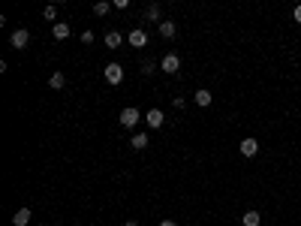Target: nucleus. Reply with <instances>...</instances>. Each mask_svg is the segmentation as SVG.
Listing matches in <instances>:
<instances>
[{"label":"nucleus","instance_id":"obj_1","mask_svg":"<svg viewBox=\"0 0 301 226\" xmlns=\"http://www.w3.org/2000/svg\"><path fill=\"white\" fill-rule=\"evenodd\" d=\"M139 121H141V115H139V109H136V106H127V109L120 112V127L133 130V127L139 124Z\"/></svg>","mask_w":301,"mask_h":226},{"label":"nucleus","instance_id":"obj_2","mask_svg":"<svg viewBox=\"0 0 301 226\" xmlns=\"http://www.w3.org/2000/svg\"><path fill=\"white\" fill-rule=\"evenodd\" d=\"M102 76H105V82H109V84H120V82H123V66H120V63H109V66L102 69Z\"/></svg>","mask_w":301,"mask_h":226},{"label":"nucleus","instance_id":"obj_3","mask_svg":"<svg viewBox=\"0 0 301 226\" xmlns=\"http://www.w3.org/2000/svg\"><path fill=\"white\" fill-rule=\"evenodd\" d=\"M160 66H163V73H178V69H181V58L178 55H175V51H169V55H163V61H160Z\"/></svg>","mask_w":301,"mask_h":226},{"label":"nucleus","instance_id":"obj_4","mask_svg":"<svg viewBox=\"0 0 301 226\" xmlns=\"http://www.w3.org/2000/svg\"><path fill=\"white\" fill-rule=\"evenodd\" d=\"M9 42H12V48L21 51V48H27V42H30V33H27L24 27H19V30H15L12 37H9Z\"/></svg>","mask_w":301,"mask_h":226},{"label":"nucleus","instance_id":"obj_5","mask_svg":"<svg viewBox=\"0 0 301 226\" xmlns=\"http://www.w3.org/2000/svg\"><path fill=\"white\" fill-rule=\"evenodd\" d=\"M127 40H130V45H133V48H145V45H148V33L141 30V27H136V30H130V37H127Z\"/></svg>","mask_w":301,"mask_h":226},{"label":"nucleus","instance_id":"obj_6","mask_svg":"<svg viewBox=\"0 0 301 226\" xmlns=\"http://www.w3.org/2000/svg\"><path fill=\"white\" fill-rule=\"evenodd\" d=\"M241 154H244V157H256V154H259V142H256L253 136H247L244 142H241Z\"/></svg>","mask_w":301,"mask_h":226},{"label":"nucleus","instance_id":"obj_7","mask_svg":"<svg viewBox=\"0 0 301 226\" xmlns=\"http://www.w3.org/2000/svg\"><path fill=\"white\" fill-rule=\"evenodd\" d=\"M145 121H148V127H154V130H160L166 118H163V112H160V109H151V112L145 115Z\"/></svg>","mask_w":301,"mask_h":226},{"label":"nucleus","instance_id":"obj_8","mask_svg":"<svg viewBox=\"0 0 301 226\" xmlns=\"http://www.w3.org/2000/svg\"><path fill=\"white\" fill-rule=\"evenodd\" d=\"M30 217H33V214H30V208H19V211L12 214V223H15V226H27V223H30Z\"/></svg>","mask_w":301,"mask_h":226},{"label":"nucleus","instance_id":"obj_9","mask_svg":"<svg viewBox=\"0 0 301 226\" xmlns=\"http://www.w3.org/2000/svg\"><path fill=\"white\" fill-rule=\"evenodd\" d=\"M193 100H196V106L205 109V106H211V91H208V88H199L196 94H193Z\"/></svg>","mask_w":301,"mask_h":226},{"label":"nucleus","instance_id":"obj_10","mask_svg":"<svg viewBox=\"0 0 301 226\" xmlns=\"http://www.w3.org/2000/svg\"><path fill=\"white\" fill-rule=\"evenodd\" d=\"M259 223H262L259 211H244V217H241V226H259Z\"/></svg>","mask_w":301,"mask_h":226},{"label":"nucleus","instance_id":"obj_11","mask_svg":"<svg viewBox=\"0 0 301 226\" xmlns=\"http://www.w3.org/2000/svg\"><path fill=\"white\" fill-rule=\"evenodd\" d=\"M148 142H151V139H148V133H136L130 145H133L136 151H141V148H148Z\"/></svg>","mask_w":301,"mask_h":226},{"label":"nucleus","instance_id":"obj_12","mask_svg":"<svg viewBox=\"0 0 301 226\" xmlns=\"http://www.w3.org/2000/svg\"><path fill=\"white\" fill-rule=\"evenodd\" d=\"M120 42H123V37H120L118 30H109V33H105V45H109V48H118Z\"/></svg>","mask_w":301,"mask_h":226},{"label":"nucleus","instance_id":"obj_13","mask_svg":"<svg viewBox=\"0 0 301 226\" xmlns=\"http://www.w3.org/2000/svg\"><path fill=\"white\" fill-rule=\"evenodd\" d=\"M160 33H163L166 40H172L175 33H178V27H175V21H160Z\"/></svg>","mask_w":301,"mask_h":226},{"label":"nucleus","instance_id":"obj_14","mask_svg":"<svg viewBox=\"0 0 301 226\" xmlns=\"http://www.w3.org/2000/svg\"><path fill=\"white\" fill-rule=\"evenodd\" d=\"M48 84H51V88H55V91H60V88H63V84H66V76H63V73H51V79H48Z\"/></svg>","mask_w":301,"mask_h":226},{"label":"nucleus","instance_id":"obj_15","mask_svg":"<svg viewBox=\"0 0 301 226\" xmlns=\"http://www.w3.org/2000/svg\"><path fill=\"white\" fill-rule=\"evenodd\" d=\"M51 33H55V40H66L69 37V24H55V27H51Z\"/></svg>","mask_w":301,"mask_h":226},{"label":"nucleus","instance_id":"obj_16","mask_svg":"<svg viewBox=\"0 0 301 226\" xmlns=\"http://www.w3.org/2000/svg\"><path fill=\"white\" fill-rule=\"evenodd\" d=\"M145 19H148V21H160V6L151 3V6L145 9Z\"/></svg>","mask_w":301,"mask_h":226},{"label":"nucleus","instance_id":"obj_17","mask_svg":"<svg viewBox=\"0 0 301 226\" xmlns=\"http://www.w3.org/2000/svg\"><path fill=\"white\" fill-rule=\"evenodd\" d=\"M109 9H112V3H105V0H100V3L94 6V15H105Z\"/></svg>","mask_w":301,"mask_h":226},{"label":"nucleus","instance_id":"obj_18","mask_svg":"<svg viewBox=\"0 0 301 226\" xmlns=\"http://www.w3.org/2000/svg\"><path fill=\"white\" fill-rule=\"evenodd\" d=\"M42 15H45L48 21H55V19H58V6H45V9H42Z\"/></svg>","mask_w":301,"mask_h":226},{"label":"nucleus","instance_id":"obj_19","mask_svg":"<svg viewBox=\"0 0 301 226\" xmlns=\"http://www.w3.org/2000/svg\"><path fill=\"white\" fill-rule=\"evenodd\" d=\"M141 73L151 76V73H154V61H145V63H141Z\"/></svg>","mask_w":301,"mask_h":226},{"label":"nucleus","instance_id":"obj_20","mask_svg":"<svg viewBox=\"0 0 301 226\" xmlns=\"http://www.w3.org/2000/svg\"><path fill=\"white\" fill-rule=\"evenodd\" d=\"M115 9H130V0H115Z\"/></svg>","mask_w":301,"mask_h":226},{"label":"nucleus","instance_id":"obj_21","mask_svg":"<svg viewBox=\"0 0 301 226\" xmlns=\"http://www.w3.org/2000/svg\"><path fill=\"white\" fill-rule=\"evenodd\" d=\"M292 19H295V21L301 24V6H295V9H292Z\"/></svg>","mask_w":301,"mask_h":226},{"label":"nucleus","instance_id":"obj_22","mask_svg":"<svg viewBox=\"0 0 301 226\" xmlns=\"http://www.w3.org/2000/svg\"><path fill=\"white\" fill-rule=\"evenodd\" d=\"M160 226H178V223H175V220H163Z\"/></svg>","mask_w":301,"mask_h":226},{"label":"nucleus","instance_id":"obj_23","mask_svg":"<svg viewBox=\"0 0 301 226\" xmlns=\"http://www.w3.org/2000/svg\"><path fill=\"white\" fill-rule=\"evenodd\" d=\"M123 226H139V223H136V220H127V223H123Z\"/></svg>","mask_w":301,"mask_h":226}]
</instances>
